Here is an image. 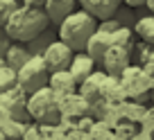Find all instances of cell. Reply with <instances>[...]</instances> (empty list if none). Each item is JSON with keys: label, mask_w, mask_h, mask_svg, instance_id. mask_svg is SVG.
I'll list each match as a JSON object with an SVG mask.
<instances>
[{"label": "cell", "mask_w": 154, "mask_h": 140, "mask_svg": "<svg viewBox=\"0 0 154 140\" xmlns=\"http://www.w3.org/2000/svg\"><path fill=\"white\" fill-rule=\"evenodd\" d=\"M48 23L50 20L41 7L18 5L14 9V14L7 18V23L2 25V32L11 41L27 43V41H34L36 36H41L45 32V27H48Z\"/></svg>", "instance_id": "1"}, {"label": "cell", "mask_w": 154, "mask_h": 140, "mask_svg": "<svg viewBox=\"0 0 154 140\" xmlns=\"http://www.w3.org/2000/svg\"><path fill=\"white\" fill-rule=\"evenodd\" d=\"M118 79H120L122 91H125L127 95H134V97L147 93L149 88H152V84H154V77L145 73L143 66H131V63L122 70V75Z\"/></svg>", "instance_id": "5"}, {"label": "cell", "mask_w": 154, "mask_h": 140, "mask_svg": "<svg viewBox=\"0 0 154 140\" xmlns=\"http://www.w3.org/2000/svg\"><path fill=\"white\" fill-rule=\"evenodd\" d=\"M16 2H18V5H20V2H23V0H16Z\"/></svg>", "instance_id": "24"}, {"label": "cell", "mask_w": 154, "mask_h": 140, "mask_svg": "<svg viewBox=\"0 0 154 140\" xmlns=\"http://www.w3.org/2000/svg\"><path fill=\"white\" fill-rule=\"evenodd\" d=\"M147 7H149V11L154 14V0H147Z\"/></svg>", "instance_id": "21"}, {"label": "cell", "mask_w": 154, "mask_h": 140, "mask_svg": "<svg viewBox=\"0 0 154 140\" xmlns=\"http://www.w3.org/2000/svg\"><path fill=\"white\" fill-rule=\"evenodd\" d=\"M25 111H27V115H32L34 120H38V122H57L59 113H61V109H59V97L54 95L48 86H43V88H38V91H34V93L27 95Z\"/></svg>", "instance_id": "4"}, {"label": "cell", "mask_w": 154, "mask_h": 140, "mask_svg": "<svg viewBox=\"0 0 154 140\" xmlns=\"http://www.w3.org/2000/svg\"><path fill=\"white\" fill-rule=\"evenodd\" d=\"M29 57H32V52H27L23 45H16V43H14V45H9V48H7V52H5V63H7L9 68H14V70H18V68L23 66Z\"/></svg>", "instance_id": "16"}, {"label": "cell", "mask_w": 154, "mask_h": 140, "mask_svg": "<svg viewBox=\"0 0 154 140\" xmlns=\"http://www.w3.org/2000/svg\"><path fill=\"white\" fill-rule=\"evenodd\" d=\"M111 45H113V41H111V32L95 29V32L91 34V39H88V43H86V48H84V52H86L95 63H102V59H104V52L111 48Z\"/></svg>", "instance_id": "9"}, {"label": "cell", "mask_w": 154, "mask_h": 140, "mask_svg": "<svg viewBox=\"0 0 154 140\" xmlns=\"http://www.w3.org/2000/svg\"><path fill=\"white\" fill-rule=\"evenodd\" d=\"M68 70H70L72 79L77 82V86H79V84H82L84 79L95 70V61H93V59L82 50V52L72 54V61H70V66H68Z\"/></svg>", "instance_id": "13"}, {"label": "cell", "mask_w": 154, "mask_h": 140, "mask_svg": "<svg viewBox=\"0 0 154 140\" xmlns=\"http://www.w3.org/2000/svg\"><path fill=\"white\" fill-rule=\"evenodd\" d=\"M104 79H106V73H102V70H93L91 75H88L86 79H84L82 84H79V95L84 97V100H97V97H102V86H104Z\"/></svg>", "instance_id": "14"}, {"label": "cell", "mask_w": 154, "mask_h": 140, "mask_svg": "<svg viewBox=\"0 0 154 140\" xmlns=\"http://www.w3.org/2000/svg\"><path fill=\"white\" fill-rule=\"evenodd\" d=\"M48 77H50V70H48V66H45L41 54H32V57L16 70V84H18V88L25 95L48 86Z\"/></svg>", "instance_id": "3"}, {"label": "cell", "mask_w": 154, "mask_h": 140, "mask_svg": "<svg viewBox=\"0 0 154 140\" xmlns=\"http://www.w3.org/2000/svg\"><path fill=\"white\" fill-rule=\"evenodd\" d=\"M97 29V18L84 9H75L70 16L59 23V41L70 45L75 52H82L86 48L91 34Z\"/></svg>", "instance_id": "2"}, {"label": "cell", "mask_w": 154, "mask_h": 140, "mask_svg": "<svg viewBox=\"0 0 154 140\" xmlns=\"http://www.w3.org/2000/svg\"><path fill=\"white\" fill-rule=\"evenodd\" d=\"M122 0H77V5L82 7L84 11H88L91 16L104 20V18H111L116 14V9L120 7Z\"/></svg>", "instance_id": "11"}, {"label": "cell", "mask_w": 154, "mask_h": 140, "mask_svg": "<svg viewBox=\"0 0 154 140\" xmlns=\"http://www.w3.org/2000/svg\"><path fill=\"white\" fill-rule=\"evenodd\" d=\"M129 7H140V5H147V0H125Z\"/></svg>", "instance_id": "20"}, {"label": "cell", "mask_w": 154, "mask_h": 140, "mask_svg": "<svg viewBox=\"0 0 154 140\" xmlns=\"http://www.w3.org/2000/svg\"><path fill=\"white\" fill-rule=\"evenodd\" d=\"M16 7H18V2H16V0H0V27L7 23V18L14 14Z\"/></svg>", "instance_id": "18"}, {"label": "cell", "mask_w": 154, "mask_h": 140, "mask_svg": "<svg viewBox=\"0 0 154 140\" xmlns=\"http://www.w3.org/2000/svg\"><path fill=\"white\" fill-rule=\"evenodd\" d=\"M16 86H18V84H16V70L5 63V66L0 68V95L11 91V88H16Z\"/></svg>", "instance_id": "17"}, {"label": "cell", "mask_w": 154, "mask_h": 140, "mask_svg": "<svg viewBox=\"0 0 154 140\" xmlns=\"http://www.w3.org/2000/svg\"><path fill=\"white\" fill-rule=\"evenodd\" d=\"M102 66H104L106 75L120 77L122 70L129 66V48H125V45H111V48L104 52Z\"/></svg>", "instance_id": "7"}, {"label": "cell", "mask_w": 154, "mask_h": 140, "mask_svg": "<svg viewBox=\"0 0 154 140\" xmlns=\"http://www.w3.org/2000/svg\"><path fill=\"white\" fill-rule=\"evenodd\" d=\"M149 61H154V52H152V54H149Z\"/></svg>", "instance_id": "23"}, {"label": "cell", "mask_w": 154, "mask_h": 140, "mask_svg": "<svg viewBox=\"0 0 154 140\" xmlns=\"http://www.w3.org/2000/svg\"><path fill=\"white\" fill-rule=\"evenodd\" d=\"M23 95L25 93L20 91L18 86L7 91V93H2V95H0V118H20L23 115L20 106L27 104V100H25Z\"/></svg>", "instance_id": "8"}, {"label": "cell", "mask_w": 154, "mask_h": 140, "mask_svg": "<svg viewBox=\"0 0 154 140\" xmlns=\"http://www.w3.org/2000/svg\"><path fill=\"white\" fill-rule=\"evenodd\" d=\"M48 88L54 93L57 97H63V95H70V93L77 91V82L72 79L70 70H54V73H50L48 77Z\"/></svg>", "instance_id": "10"}, {"label": "cell", "mask_w": 154, "mask_h": 140, "mask_svg": "<svg viewBox=\"0 0 154 140\" xmlns=\"http://www.w3.org/2000/svg\"><path fill=\"white\" fill-rule=\"evenodd\" d=\"M20 5H29V7H43L45 0H23Z\"/></svg>", "instance_id": "19"}, {"label": "cell", "mask_w": 154, "mask_h": 140, "mask_svg": "<svg viewBox=\"0 0 154 140\" xmlns=\"http://www.w3.org/2000/svg\"><path fill=\"white\" fill-rule=\"evenodd\" d=\"M2 66H5V57H0V68H2Z\"/></svg>", "instance_id": "22"}, {"label": "cell", "mask_w": 154, "mask_h": 140, "mask_svg": "<svg viewBox=\"0 0 154 140\" xmlns=\"http://www.w3.org/2000/svg\"><path fill=\"white\" fill-rule=\"evenodd\" d=\"M134 34L138 36L140 41H145V43L154 45V14L143 16V18L136 20V25H134Z\"/></svg>", "instance_id": "15"}, {"label": "cell", "mask_w": 154, "mask_h": 140, "mask_svg": "<svg viewBox=\"0 0 154 140\" xmlns=\"http://www.w3.org/2000/svg\"><path fill=\"white\" fill-rule=\"evenodd\" d=\"M72 54H75V50H72L70 45H66L63 41H59V39L50 41V43L41 50V57H43V61H45L50 73H54V70H66V68L70 66V61H72Z\"/></svg>", "instance_id": "6"}, {"label": "cell", "mask_w": 154, "mask_h": 140, "mask_svg": "<svg viewBox=\"0 0 154 140\" xmlns=\"http://www.w3.org/2000/svg\"><path fill=\"white\" fill-rule=\"evenodd\" d=\"M77 7V0H45L41 9L45 11L50 23H61L66 16H70Z\"/></svg>", "instance_id": "12"}]
</instances>
